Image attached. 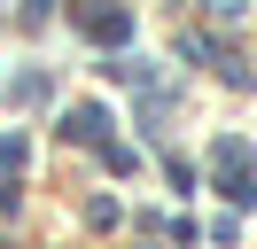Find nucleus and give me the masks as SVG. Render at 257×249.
Returning a JSON list of instances; mask_svg holds the SVG:
<instances>
[{
  "label": "nucleus",
  "mask_w": 257,
  "mask_h": 249,
  "mask_svg": "<svg viewBox=\"0 0 257 249\" xmlns=\"http://www.w3.org/2000/svg\"><path fill=\"white\" fill-rule=\"evenodd\" d=\"M101 133H109L101 109H70V140H101Z\"/></svg>",
  "instance_id": "f257e3e1"
}]
</instances>
